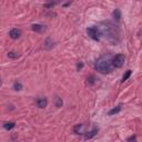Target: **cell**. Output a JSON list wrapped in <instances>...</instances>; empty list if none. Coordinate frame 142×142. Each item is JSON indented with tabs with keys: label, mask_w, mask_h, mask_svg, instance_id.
<instances>
[{
	"label": "cell",
	"mask_w": 142,
	"mask_h": 142,
	"mask_svg": "<svg viewBox=\"0 0 142 142\" xmlns=\"http://www.w3.org/2000/svg\"><path fill=\"white\" fill-rule=\"evenodd\" d=\"M96 69L101 73H110L113 69L112 66V60H111L110 56H103L99 58L96 62Z\"/></svg>",
	"instance_id": "1"
},
{
	"label": "cell",
	"mask_w": 142,
	"mask_h": 142,
	"mask_svg": "<svg viewBox=\"0 0 142 142\" xmlns=\"http://www.w3.org/2000/svg\"><path fill=\"white\" fill-rule=\"evenodd\" d=\"M124 61H125V57L124 54H117L116 57L112 59V66L113 68H121L123 65H124Z\"/></svg>",
	"instance_id": "2"
},
{
	"label": "cell",
	"mask_w": 142,
	"mask_h": 142,
	"mask_svg": "<svg viewBox=\"0 0 142 142\" xmlns=\"http://www.w3.org/2000/svg\"><path fill=\"white\" fill-rule=\"evenodd\" d=\"M87 34L90 38H92L93 40H99V31L98 29L94 28V27H91V28L87 29Z\"/></svg>",
	"instance_id": "3"
},
{
	"label": "cell",
	"mask_w": 142,
	"mask_h": 142,
	"mask_svg": "<svg viewBox=\"0 0 142 142\" xmlns=\"http://www.w3.org/2000/svg\"><path fill=\"white\" fill-rule=\"evenodd\" d=\"M74 132L77 134H86V125L84 124H78L74 127Z\"/></svg>",
	"instance_id": "4"
},
{
	"label": "cell",
	"mask_w": 142,
	"mask_h": 142,
	"mask_svg": "<svg viewBox=\"0 0 142 142\" xmlns=\"http://www.w3.org/2000/svg\"><path fill=\"white\" fill-rule=\"evenodd\" d=\"M9 36H10V38L11 39H18V38H20V36H21V30H19V29H12L10 31V34H9Z\"/></svg>",
	"instance_id": "5"
},
{
	"label": "cell",
	"mask_w": 142,
	"mask_h": 142,
	"mask_svg": "<svg viewBox=\"0 0 142 142\" xmlns=\"http://www.w3.org/2000/svg\"><path fill=\"white\" fill-rule=\"evenodd\" d=\"M47 104H48L47 98H43V97H41V98H39L38 100H37V105H38L39 108H41V109L46 108V107H47Z\"/></svg>",
	"instance_id": "6"
},
{
	"label": "cell",
	"mask_w": 142,
	"mask_h": 142,
	"mask_svg": "<svg viewBox=\"0 0 142 142\" xmlns=\"http://www.w3.org/2000/svg\"><path fill=\"white\" fill-rule=\"evenodd\" d=\"M32 30L36 32H43L46 31V27L42 25H32Z\"/></svg>",
	"instance_id": "7"
},
{
	"label": "cell",
	"mask_w": 142,
	"mask_h": 142,
	"mask_svg": "<svg viewBox=\"0 0 142 142\" xmlns=\"http://www.w3.org/2000/svg\"><path fill=\"white\" fill-rule=\"evenodd\" d=\"M53 47V41L51 40L50 38H48L46 41H44V48L46 49H51V48Z\"/></svg>",
	"instance_id": "8"
},
{
	"label": "cell",
	"mask_w": 142,
	"mask_h": 142,
	"mask_svg": "<svg viewBox=\"0 0 142 142\" xmlns=\"http://www.w3.org/2000/svg\"><path fill=\"white\" fill-rule=\"evenodd\" d=\"M121 105H119V107H117V108H113L112 109V110H110V111H109V116H113V114H117V113H119L120 112V111H121Z\"/></svg>",
	"instance_id": "9"
},
{
	"label": "cell",
	"mask_w": 142,
	"mask_h": 142,
	"mask_svg": "<svg viewBox=\"0 0 142 142\" xmlns=\"http://www.w3.org/2000/svg\"><path fill=\"white\" fill-rule=\"evenodd\" d=\"M14 127H16V123L14 122H6L4 124V128L6 130H11V129H13Z\"/></svg>",
	"instance_id": "10"
},
{
	"label": "cell",
	"mask_w": 142,
	"mask_h": 142,
	"mask_svg": "<svg viewBox=\"0 0 142 142\" xmlns=\"http://www.w3.org/2000/svg\"><path fill=\"white\" fill-rule=\"evenodd\" d=\"M98 132V129L97 128H93V130L91 132H89V133H86V139H91L93 135H96V133Z\"/></svg>",
	"instance_id": "11"
},
{
	"label": "cell",
	"mask_w": 142,
	"mask_h": 142,
	"mask_svg": "<svg viewBox=\"0 0 142 142\" xmlns=\"http://www.w3.org/2000/svg\"><path fill=\"white\" fill-rule=\"evenodd\" d=\"M113 17H114V19L120 20V18H121V12H120L119 9H116V10L113 11Z\"/></svg>",
	"instance_id": "12"
},
{
	"label": "cell",
	"mask_w": 142,
	"mask_h": 142,
	"mask_svg": "<svg viewBox=\"0 0 142 142\" xmlns=\"http://www.w3.org/2000/svg\"><path fill=\"white\" fill-rule=\"evenodd\" d=\"M13 89L17 90V91H20V90L22 89V84H21L20 82H14V84H13Z\"/></svg>",
	"instance_id": "13"
},
{
	"label": "cell",
	"mask_w": 142,
	"mask_h": 142,
	"mask_svg": "<svg viewBox=\"0 0 142 142\" xmlns=\"http://www.w3.org/2000/svg\"><path fill=\"white\" fill-rule=\"evenodd\" d=\"M130 75H131V70H128V71L125 72V74L123 75V78H122V81H123V82H124V81H127V80L129 79V77H130Z\"/></svg>",
	"instance_id": "14"
},
{
	"label": "cell",
	"mask_w": 142,
	"mask_h": 142,
	"mask_svg": "<svg viewBox=\"0 0 142 142\" xmlns=\"http://www.w3.org/2000/svg\"><path fill=\"white\" fill-rule=\"evenodd\" d=\"M8 57H9V58H18V57H19V53H16V52H9V53H8Z\"/></svg>",
	"instance_id": "15"
},
{
	"label": "cell",
	"mask_w": 142,
	"mask_h": 142,
	"mask_svg": "<svg viewBox=\"0 0 142 142\" xmlns=\"http://www.w3.org/2000/svg\"><path fill=\"white\" fill-rule=\"evenodd\" d=\"M56 105H57V107H61V105H62V101L61 100H60V98H59V97H56Z\"/></svg>",
	"instance_id": "16"
},
{
	"label": "cell",
	"mask_w": 142,
	"mask_h": 142,
	"mask_svg": "<svg viewBox=\"0 0 142 142\" xmlns=\"http://www.w3.org/2000/svg\"><path fill=\"white\" fill-rule=\"evenodd\" d=\"M54 5H56L54 2H51V4H46V5H44V8H52Z\"/></svg>",
	"instance_id": "17"
},
{
	"label": "cell",
	"mask_w": 142,
	"mask_h": 142,
	"mask_svg": "<svg viewBox=\"0 0 142 142\" xmlns=\"http://www.w3.org/2000/svg\"><path fill=\"white\" fill-rule=\"evenodd\" d=\"M88 82H90V83L94 82V77H92V75H91V77H89L88 78Z\"/></svg>",
	"instance_id": "18"
},
{
	"label": "cell",
	"mask_w": 142,
	"mask_h": 142,
	"mask_svg": "<svg viewBox=\"0 0 142 142\" xmlns=\"http://www.w3.org/2000/svg\"><path fill=\"white\" fill-rule=\"evenodd\" d=\"M128 142H137V138H135V137H131L128 140Z\"/></svg>",
	"instance_id": "19"
},
{
	"label": "cell",
	"mask_w": 142,
	"mask_h": 142,
	"mask_svg": "<svg viewBox=\"0 0 142 142\" xmlns=\"http://www.w3.org/2000/svg\"><path fill=\"white\" fill-rule=\"evenodd\" d=\"M82 67H83V65H82V63H78V69H81Z\"/></svg>",
	"instance_id": "20"
},
{
	"label": "cell",
	"mask_w": 142,
	"mask_h": 142,
	"mask_svg": "<svg viewBox=\"0 0 142 142\" xmlns=\"http://www.w3.org/2000/svg\"><path fill=\"white\" fill-rule=\"evenodd\" d=\"M0 84H1V80H0Z\"/></svg>",
	"instance_id": "21"
}]
</instances>
